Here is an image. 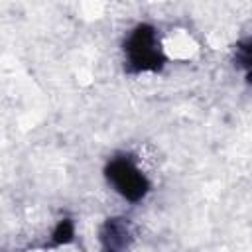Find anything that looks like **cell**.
I'll return each instance as SVG.
<instances>
[{"instance_id": "6da1fadb", "label": "cell", "mask_w": 252, "mask_h": 252, "mask_svg": "<svg viewBox=\"0 0 252 252\" xmlns=\"http://www.w3.org/2000/svg\"><path fill=\"white\" fill-rule=\"evenodd\" d=\"M124 71L130 75L142 73H161L167 57L159 39L158 30L152 24H136L122 43Z\"/></svg>"}, {"instance_id": "7a4b0ae2", "label": "cell", "mask_w": 252, "mask_h": 252, "mask_svg": "<svg viewBox=\"0 0 252 252\" xmlns=\"http://www.w3.org/2000/svg\"><path fill=\"white\" fill-rule=\"evenodd\" d=\"M104 177L108 185L128 203H140L152 189L148 175L138 167L130 154L112 156L104 165Z\"/></svg>"}, {"instance_id": "3957f363", "label": "cell", "mask_w": 252, "mask_h": 252, "mask_svg": "<svg viewBox=\"0 0 252 252\" xmlns=\"http://www.w3.org/2000/svg\"><path fill=\"white\" fill-rule=\"evenodd\" d=\"M98 240L106 252H126L134 240V230L128 219L110 217L98 228Z\"/></svg>"}, {"instance_id": "277c9868", "label": "cell", "mask_w": 252, "mask_h": 252, "mask_svg": "<svg viewBox=\"0 0 252 252\" xmlns=\"http://www.w3.org/2000/svg\"><path fill=\"white\" fill-rule=\"evenodd\" d=\"M232 59H234V65L244 71V79L252 87V35H246L234 43Z\"/></svg>"}, {"instance_id": "5b68a950", "label": "cell", "mask_w": 252, "mask_h": 252, "mask_svg": "<svg viewBox=\"0 0 252 252\" xmlns=\"http://www.w3.org/2000/svg\"><path fill=\"white\" fill-rule=\"evenodd\" d=\"M73 240H75V222L69 217H65L51 230L49 240L43 244V250H47V248H61V246L71 244Z\"/></svg>"}]
</instances>
